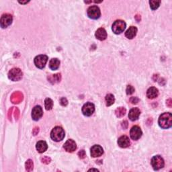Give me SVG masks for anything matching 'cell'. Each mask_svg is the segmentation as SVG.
<instances>
[{
    "label": "cell",
    "mask_w": 172,
    "mask_h": 172,
    "mask_svg": "<svg viewBox=\"0 0 172 172\" xmlns=\"http://www.w3.org/2000/svg\"><path fill=\"white\" fill-rule=\"evenodd\" d=\"M159 127L163 129H167L172 126V115L170 112H165L162 114L158 120Z\"/></svg>",
    "instance_id": "cell-1"
},
{
    "label": "cell",
    "mask_w": 172,
    "mask_h": 172,
    "mask_svg": "<svg viewBox=\"0 0 172 172\" xmlns=\"http://www.w3.org/2000/svg\"><path fill=\"white\" fill-rule=\"evenodd\" d=\"M65 133L64 130L60 127H54L51 132V137L54 141L59 142L65 138Z\"/></svg>",
    "instance_id": "cell-2"
},
{
    "label": "cell",
    "mask_w": 172,
    "mask_h": 172,
    "mask_svg": "<svg viewBox=\"0 0 172 172\" xmlns=\"http://www.w3.org/2000/svg\"><path fill=\"white\" fill-rule=\"evenodd\" d=\"M126 26H127V25H126V23L123 20H116L112 24V30L114 34L120 35L122 32H123L124 31Z\"/></svg>",
    "instance_id": "cell-3"
},
{
    "label": "cell",
    "mask_w": 172,
    "mask_h": 172,
    "mask_svg": "<svg viewBox=\"0 0 172 172\" xmlns=\"http://www.w3.org/2000/svg\"><path fill=\"white\" fill-rule=\"evenodd\" d=\"M151 163L153 170L155 171L163 168L165 165L164 160H163V159L160 155H155V156H154L151 159Z\"/></svg>",
    "instance_id": "cell-4"
},
{
    "label": "cell",
    "mask_w": 172,
    "mask_h": 172,
    "mask_svg": "<svg viewBox=\"0 0 172 172\" xmlns=\"http://www.w3.org/2000/svg\"><path fill=\"white\" fill-rule=\"evenodd\" d=\"M87 14L90 18L97 20L101 16V12H100V8L97 6H92L87 9Z\"/></svg>",
    "instance_id": "cell-5"
},
{
    "label": "cell",
    "mask_w": 172,
    "mask_h": 172,
    "mask_svg": "<svg viewBox=\"0 0 172 172\" xmlns=\"http://www.w3.org/2000/svg\"><path fill=\"white\" fill-rule=\"evenodd\" d=\"M22 72L18 68H14L11 69L8 73V78L14 81H20L22 77Z\"/></svg>",
    "instance_id": "cell-6"
},
{
    "label": "cell",
    "mask_w": 172,
    "mask_h": 172,
    "mask_svg": "<svg viewBox=\"0 0 172 172\" xmlns=\"http://www.w3.org/2000/svg\"><path fill=\"white\" fill-rule=\"evenodd\" d=\"M48 61V57L44 54L38 55L35 58V65L37 68L43 69Z\"/></svg>",
    "instance_id": "cell-7"
},
{
    "label": "cell",
    "mask_w": 172,
    "mask_h": 172,
    "mask_svg": "<svg viewBox=\"0 0 172 172\" xmlns=\"http://www.w3.org/2000/svg\"><path fill=\"white\" fill-rule=\"evenodd\" d=\"M95 111V106L94 104L87 102L83 105L82 107V113L86 116H90Z\"/></svg>",
    "instance_id": "cell-8"
},
{
    "label": "cell",
    "mask_w": 172,
    "mask_h": 172,
    "mask_svg": "<svg viewBox=\"0 0 172 172\" xmlns=\"http://www.w3.org/2000/svg\"><path fill=\"white\" fill-rule=\"evenodd\" d=\"M12 20H13V18L12 16L9 14H5L2 15L1 20H0V25L2 28H7L12 23Z\"/></svg>",
    "instance_id": "cell-9"
},
{
    "label": "cell",
    "mask_w": 172,
    "mask_h": 172,
    "mask_svg": "<svg viewBox=\"0 0 172 172\" xmlns=\"http://www.w3.org/2000/svg\"><path fill=\"white\" fill-rule=\"evenodd\" d=\"M142 135V131L140 127H138V126H134L131 129V131H130V136L132 140L137 141L141 137Z\"/></svg>",
    "instance_id": "cell-10"
},
{
    "label": "cell",
    "mask_w": 172,
    "mask_h": 172,
    "mask_svg": "<svg viewBox=\"0 0 172 172\" xmlns=\"http://www.w3.org/2000/svg\"><path fill=\"white\" fill-rule=\"evenodd\" d=\"M43 115V108H41L40 106H36L34 108L32 109V119L37 121L39 120L41 117Z\"/></svg>",
    "instance_id": "cell-11"
},
{
    "label": "cell",
    "mask_w": 172,
    "mask_h": 172,
    "mask_svg": "<svg viewBox=\"0 0 172 172\" xmlns=\"http://www.w3.org/2000/svg\"><path fill=\"white\" fill-rule=\"evenodd\" d=\"M104 153V149L100 145H95L91 148V156L93 157H100Z\"/></svg>",
    "instance_id": "cell-12"
},
{
    "label": "cell",
    "mask_w": 172,
    "mask_h": 172,
    "mask_svg": "<svg viewBox=\"0 0 172 172\" xmlns=\"http://www.w3.org/2000/svg\"><path fill=\"white\" fill-rule=\"evenodd\" d=\"M63 147L66 151L72 153L77 149L76 142L72 139H69L65 142V143L63 145Z\"/></svg>",
    "instance_id": "cell-13"
},
{
    "label": "cell",
    "mask_w": 172,
    "mask_h": 172,
    "mask_svg": "<svg viewBox=\"0 0 172 172\" xmlns=\"http://www.w3.org/2000/svg\"><path fill=\"white\" fill-rule=\"evenodd\" d=\"M141 114V111L138 108H133L128 113V118L131 121L137 120Z\"/></svg>",
    "instance_id": "cell-14"
},
{
    "label": "cell",
    "mask_w": 172,
    "mask_h": 172,
    "mask_svg": "<svg viewBox=\"0 0 172 172\" xmlns=\"http://www.w3.org/2000/svg\"><path fill=\"white\" fill-rule=\"evenodd\" d=\"M118 144L121 148H127L131 144V142H130L129 138L127 136L123 135L119 138Z\"/></svg>",
    "instance_id": "cell-15"
},
{
    "label": "cell",
    "mask_w": 172,
    "mask_h": 172,
    "mask_svg": "<svg viewBox=\"0 0 172 172\" xmlns=\"http://www.w3.org/2000/svg\"><path fill=\"white\" fill-rule=\"evenodd\" d=\"M95 36L96 37V39H98L99 40H104L106 39L107 38V32L105 30L104 28H100L99 29H98L95 32Z\"/></svg>",
    "instance_id": "cell-16"
},
{
    "label": "cell",
    "mask_w": 172,
    "mask_h": 172,
    "mask_svg": "<svg viewBox=\"0 0 172 172\" xmlns=\"http://www.w3.org/2000/svg\"><path fill=\"white\" fill-rule=\"evenodd\" d=\"M159 95V91L156 87H151L146 91V96L149 99L153 100L157 98Z\"/></svg>",
    "instance_id": "cell-17"
},
{
    "label": "cell",
    "mask_w": 172,
    "mask_h": 172,
    "mask_svg": "<svg viewBox=\"0 0 172 172\" xmlns=\"http://www.w3.org/2000/svg\"><path fill=\"white\" fill-rule=\"evenodd\" d=\"M137 28L135 26H131L127 32H125V36L128 39H132L135 38L137 34Z\"/></svg>",
    "instance_id": "cell-18"
},
{
    "label": "cell",
    "mask_w": 172,
    "mask_h": 172,
    "mask_svg": "<svg viewBox=\"0 0 172 172\" xmlns=\"http://www.w3.org/2000/svg\"><path fill=\"white\" fill-rule=\"evenodd\" d=\"M36 148L37 151L40 153H43L45 152L48 149L47 143L44 141H40L36 143Z\"/></svg>",
    "instance_id": "cell-19"
},
{
    "label": "cell",
    "mask_w": 172,
    "mask_h": 172,
    "mask_svg": "<svg viewBox=\"0 0 172 172\" xmlns=\"http://www.w3.org/2000/svg\"><path fill=\"white\" fill-rule=\"evenodd\" d=\"M60 66V61L58 58H54L49 62V67L52 70H57Z\"/></svg>",
    "instance_id": "cell-20"
},
{
    "label": "cell",
    "mask_w": 172,
    "mask_h": 172,
    "mask_svg": "<svg viewBox=\"0 0 172 172\" xmlns=\"http://www.w3.org/2000/svg\"><path fill=\"white\" fill-rule=\"evenodd\" d=\"M106 106H110L112 105L114 103L115 99H114V96L113 95L111 94H108L106 96Z\"/></svg>",
    "instance_id": "cell-21"
},
{
    "label": "cell",
    "mask_w": 172,
    "mask_h": 172,
    "mask_svg": "<svg viewBox=\"0 0 172 172\" xmlns=\"http://www.w3.org/2000/svg\"><path fill=\"white\" fill-rule=\"evenodd\" d=\"M44 106L47 110H51L53 106V102L51 98H46L44 101Z\"/></svg>",
    "instance_id": "cell-22"
},
{
    "label": "cell",
    "mask_w": 172,
    "mask_h": 172,
    "mask_svg": "<svg viewBox=\"0 0 172 172\" xmlns=\"http://www.w3.org/2000/svg\"><path fill=\"white\" fill-rule=\"evenodd\" d=\"M115 113H116V115L117 117H119V118H121V117H123V116L125 115L126 109L124 108L123 107H120V108L116 109Z\"/></svg>",
    "instance_id": "cell-23"
},
{
    "label": "cell",
    "mask_w": 172,
    "mask_h": 172,
    "mask_svg": "<svg viewBox=\"0 0 172 172\" xmlns=\"http://www.w3.org/2000/svg\"><path fill=\"white\" fill-rule=\"evenodd\" d=\"M149 4L151 8L153 10H155L160 6L161 1H154V0H151V1H149Z\"/></svg>",
    "instance_id": "cell-24"
},
{
    "label": "cell",
    "mask_w": 172,
    "mask_h": 172,
    "mask_svg": "<svg viewBox=\"0 0 172 172\" xmlns=\"http://www.w3.org/2000/svg\"><path fill=\"white\" fill-rule=\"evenodd\" d=\"M126 91H127V95H131L134 93V92H135V88H134L132 86H128Z\"/></svg>",
    "instance_id": "cell-25"
},
{
    "label": "cell",
    "mask_w": 172,
    "mask_h": 172,
    "mask_svg": "<svg viewBox=\"0 0 172 172\" xmlns=\"http://www.w3.org/2000/svg\"><path fill=\"white\" fill-rule=\"evenodd\" d=\"M26 170L30 171V169H29V168H30V170H32L33 169V163H32V161L29 159V160H28L27 162L26 163Z\"/></svg>",
    "instance_id": "cell-26"
},
{
    "label": "cell",
    "mask_w": 172,
    "mask_h": 172,
    "mask_svg": "<svg viewBox=\"0 0 172 172\" xmlns=\"http://www.w3.org/2000/svg\"><path fill=\"white\" fill-rule=\"evenodd\" d=\"M78 155H79V157H80L81 159H83V158H84V157H85V156H86V153H85V151H84V150H81V151H79V152Z\"/></svg>",
    "instance_id": "cell-27"
},
{
    "label": "cell",
    "mask_w": 172,
    "mask_h": 172,
    "mask_svg": "<svg viewBox=\"0 0 172 172\" xmlns=\"http://www.w3.org/2000/svg\"><path fill=\"white\" fill-rule=\"evenodd\" d=\"M61 104L62 106H66L67 104V100L66 98H63L61 99Z\"/></svg>",
    "instance_id": "cell-28"
},
{
    "label": "cell",
    "mask_w": 172,
    "mask_h": 172,
    "mask_svg": "<svg viewBox=\"0 0 172 172\" xmlns=\"http://www.w3.org/2000/svg\"><path fill=\"white\" fill-rule=\"evenodd\" d=\"M131 102H132V104H137L138 103V99L137 98H136V97H135V98H132L131 99Z\"/></svg>",
    "instance_id": "cell-29"
},
{
    "label": "cell",
    "mask_w": 172,
    "mask_h": 172,
    "mask_svg": "<svg viewBox=\"0 0 172 172\" xmlns=\"http://www.w3.org/2000/svg\"><path fill=\"white\" fill-rule=\"evenodd\" d=\"M29 2H20L19 1V3H22V4H26V3H28Z\"/></svg>",
    "instance_id": "cell-30"
},
{
    "label": "cell",
    "mask_w": 172,
    "mask_h": 172,
    "mask_svg": "<svg viewBox=\"0 0 172 172\" xmlns=\"http://www.w3.org/2000/svg\"><path fill=\"white\" fill-rule=\"evenodd\" d=\"M89 171H98V170H95V169H91Z\"/></svg>",
    "instance_id": "cell-31"
}]
</instances>
